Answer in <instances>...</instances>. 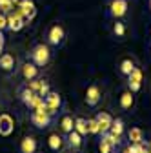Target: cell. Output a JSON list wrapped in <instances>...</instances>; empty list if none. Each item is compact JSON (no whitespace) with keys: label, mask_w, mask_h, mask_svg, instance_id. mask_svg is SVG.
<instances>
[{"label":"cell","mask_w":151,"mask_h":153,"mask_svg":"<svg viewBox=\"0 0 151 153\" xmlns=\"http://www.w3.org/2000/svg\"><path fill=\"white\" fill-rule=\"evenodd\" d=\"M49 59H51V51H49V48L46 44H36L33 48V51H31V60L38 66V68L46 66L49 62Z\"/></svg>","instance_id":"cell-1"},{"label":"cell","mask_w":151,"mask_h":153,"mask_svg":"<svg viewBox=\"0 0 151 153\" xmlns=\"http://www.w3.org/2000/svg\"><path fill=\"white\" fill-rule=\"evenodd\" d=\"M118 144H120L118 137H115L111 131H106V133H102V139L98 142V151L100 153H113V151H117Z\"/></svg>","instance_id":"cell-2"},{"label":"cell","mask_w":151,"mask_h":153,"mask_svg":"<svg viewBox=\"0 0 151 153\" xmlns=\"http://www.w3.org/2000/svg\"><path fill=\"white\" fill-rule=\"evenodd\" d=\"M31 124L35 128H49L51 124V115L46 111V109H31Z\"/></svg>","instance_id":"cell-3"},{"label":"cell","mask_w":151,"mask_h":153,"mask_svg":"<svg viewBox=\"0 0 151 153\" xmlns=\"http://www.w3.org/2000/svg\"><path fill=\"white\" fill-rule=\"evenodd\" d=\"M44 106H46V111L49 115L58 113V109L62 106V97H60L58 93H55V91H49L46 97H44Z\"/></svg>","instance_id":"cell-4"},{"label":"cell","mask_w":151,"mask_h":153,"mask_svg":"<svg viewBox=\"0 0 151 153\" xmlns=\"http://www.w3.org/2000/svg\"><path fill=\"white\" fill-rule=\"evenodd\" d=\"M64 38H66V31H64V27L60 24H55V26L49 27V31H47V42L51 46H56V48L62 46L64 44Z\"/></svg>","instance_id":"cell-5"},{"label":"cell","mask_w":151,"mask_h":153,"mask_svg":"<svg viewBox=\"0 0 151 153\" xmlns=\"http://www.w3.org/2000/svg\"><path fill=\"white\" fill-rule=\"evenodd\" d=\"M126 13H127V0H113L109 4L107 15L111 18H122Z\"/></svg>","instance_id":"cell-6"},{"label":"cell","mask_w":151,"mask_h":153,"mask_svg":"<svg viewBox=\"0 0 151 153\" xmlns=\"http://www.w3.org/2000/svg\"><path fill=\"white\" fill-rule=\"evenodd\" d=\"M24 24H26V18L22 16V13L20 11H11V13H7V27L11 29V31H20L22 27H24Z\"/></svg>","instance_id":"cell-7"},{"label":"cell","mask_w":151,"mask_h":153,"mask_svg":"<svg viewBox=\"0 0 151 153\" xmlns=\"http://www.w3.org/2000/svg\"><path fill=\"white\" fill-rule=\"evenodd\" d=\"M142 86V69L140 68H133L131 73L127 75V88L131 93H137Z\"/></svg>","instance_id":"cell-8"},{"label":"cell","mask_w":151,"mask_h":153,"mask_svg":"<svg viewBox=\"0 0 151 153\" xmlns=\"http://www.w3.org/2000/svg\"><path fill=\"white\" fill-rule=\"evenodd\" d=\"M100 99H102V91H100V88L98 86H89L87 88V91H86V102H87V106L89 108H95L98 102H100Z\"/></svg>","instance_id":"cell-9"},{"label":"cell","mask_w":151,"mask_h":153,"mask_svg":"<svg viewBox=\"0 0 151 153\" xmlns=\"http://www.w3.org/2000/svg\"><path fill=\"white\" fill-rule=\"evenodd\" d=\"M13 128H15V122H13V119L9 117V115L7 113L0 115V135H2V137H9L13 133Z\"/></svg>","instance_id":"cell-10"},{"label":"cell","mask_w":151,"mask_h":153,"mask_svg":"<svg viewBox=\"0 0 151 153\" xmlns=\"http://www.w3.org/2000/svg\"><path fill=\"white\" fill-rule=\"evenodd\" d=\"M18 11L22 13V16L26 18V20H31V18H35V15H36L33 0H20V4H18Z\"/></svg>","instance_id":"cell-11"},{"label":"cell","mask_w":151,"mask_h":153,"mask_svg":"<svg viewBox=\"0 0 151 153\" xmlns=\"http://www.w3.org/2000/svg\"><path fill=\"white\" fill-rule=\"evenodd\" d=\"M97 122H98V131L100 133H106V131H109V128H111V122H113V117L107 113V111H100L98 115H97Z\"/></svg>","instance_id":"cell-12"},{"label":"cell","mask_w":151,"mask_h":153,"mask_svg":"<svg viewBox=\"0 0 151 153\" xmlns=\"http://www.w3.org/2000/svg\"><path fill=\"white\" fill-rule=\"evenodd\" d=\"M0 69L7 71V73L15 69V56L11 53H2L0 55Z\"/></svg>","instance_id":"cell-13"},{"label":"cell","mask_w":151,"mask_h":153,"mask_svg":"<svg viewBox=\"0 0 151 153\" xmlns=\"http://www.w3.org/2000/svg\"><path fill=\"white\" fill-rule=\"evenodd\" d=\"M22 75L26 80H31V79H36V75H38V66L35 62H26L22 66Z\"/></svg>","instance_id":"cell-14"},{"label":"cell","mask_w":151,"mask_h":153,"mask_svg":"<svg viewBox=\"0 0 151 153\" xmlns=\"http://www.w3.org/2000/svg\"><path fill=\"white\" fill-rule=\"evenodd\" d=\"M127 139H129V144H142L144 142V133H142L140 128L133 126L127 131Z\"/></svg>","instance_id":"cell-15"},{"label":"cell","mask_w":151,"mask_h":153,"mask_svg":"<svg viewBox=\"0 0 151 153\" xmlns=\"http://www.w3.org/2000/svg\"><path fill=\"white\" fill-rule=\"evenodd\" d=\"M67 144H69V148L73 149V151H77L80 146H82V135L78 131H71V133H67Z\"/></svg>","instance_id":"cell-16"},{"label":"cell","mask_w":151,"mask_h":153,"mask_svg":"<svg viewBox=\"0 0 151 153\" xmlns=\"http://www.w3.org/2000/svg\"><path fill=\"white\" fill-rule=\"evenodd\" d=\"M36 151V140L33 137H24L20 142V153H35Z\"/></svg>","instance_id":"cell-17"},{"label":"cell","mask_w":151,"mask_h":153,"mask_svg":"<svg viewBox=\"0 0 151 153\" xmlns=\"http://www.w3.org/2000/svg\"><path fill=\"white\" fill-rule=\"evenodd\" d=\"M60 129H62V133H66V135L75 129V120H73L71 115H64V117H62V120H60Z\"/></svg>","instance_id":"cell-18"},{"label":"cell","mask_w":151,"mask_h":153,"mask_svg":"<svg viewBox=\"0 0 151 153\" xmlns=\"http://www.w3.org/2000/svg\"><path fill=\"white\" fill-rule=\"evenodd\" d=\"M120 108L122 109H131L133 108V93L131 91H124L120 95Z\"/></svg>","instance_id":"cell-19"},{"label":"cell","mask_w":151,"mask_h":153,"mask_svg":"<svg viewBox=\"0 0 151 153\" xmlns=\"http://www.w3.org/2000/svg\"><path fill=\"white\" fill-rule=\"evenodd\" d=\"M109 131H111L115 137H118V139H120V137H122V133H124V122H122V119H113Z\"/></svg>","instance_id":"cell-20"},{"label":"cell","mask_w":151,"mask_h":153,"mask_svg":"<svg viewBox=\"0 0 151 153\" xmlns=\"http://www.w3.org/2000/svg\"><path fill=\"white\" fill-rule=\"evenodd\" d=\"M49 148H51V151H58L62 146H64V142H62V137L58 135V133H53V135H49Z\"/></svg>","instance_id":"cell-21"},{"label":"cell","mask_w":151,"mask_h":153,"mask_svg":"<svg viewBox=\"0 0 151 153\" xmlns=\"http://www.w3.org/2000/svg\"><path fill=\"white\" fill-rule=\"evenodd\" d=\"M75 131H78L82 137H86L87 133H89V129H87V120H86V119H82V117L75 119Z\"/></svg>","instance_id":"cell-22"},{"label":"cell","mask_w":151,"mask_h":153,"mask_svg":"<svg viewBox=\"0 0 151 153\" xmlns=\"http://www.w3.org/2000/svg\"><path fill=\"white\" fill-rule=\"evenodd\" d=\"M16 2H18V0H0V11H2L4 15L11 13Z\"/></svg>","instance_id":"cell-23"},{"label":"cell","mask_w":151,"mask_h":153,"mask_svg":"<svg viewBox=\"0 0 151 153\" xmlns=\"http://www.w3.org/2000/svg\"><path fill=\"white\" fill-rule=\"evenodd\" d=\"M133 68H135V64H133V60H131V59H126V60H122V64H120V71H122L124 75H129Z\"/></svg>","instance_id":"cell-24"},{"label":"cell","mask_w":151,"mask_h":153,"mask_svg":"<svg viewBox=\"0 0 151 153\" xmlns=\"http://www.w3.org/2000/svg\"><path fill=\"white\" fill-rule=\"evenodd\" d=\"M113 33H115V36H124L126 35V26L117 20L115 24H113Z\"/></svg>","instance_id":"cell-25"},{"label":"cell","mask_w":151,"mask_h":153,"mask_svg":"<svg viewBox=\"0 0 151 153\" xmlns=\"http://www.w3.org/2000/svg\"><path fill=\"white\" fill-rule=\"evenodd\" d=\"M87 129H89V133H100V131H98V122H97V119H89V120H87Z\"/></svg>","instance_id":"cell-26"},{"label":"cell","mask_w":151,"mask_h":153,"mask_svg":"<svg viewBox=\"0 0 151 153\" xmlns=\"http://www.w3.org/2000/svg\"><path fill=\"white\" fill-rule=\"evenodd\" d=\"M51 89H49V84L46 82V80H42V84H40V89H38V95L40 97H46V95L49 93Z\"/></svg>","instance_id":"cell-27"},{"label":"cell","mask_w":151,"mask_h":153,"mask_svg":"<svg viewBox=\"0 0 151 153\" xmlns=\"http://www.w3.org/2000/svg\"><path fill=\"white\" fill-rule=\"evenodd\" d=\"M6 27H7V16H6L2 11H0V31L6 29Z\"/></svg>","instance_id":"cell-28"},{"label":"cell","mask_w":151,"mask_h":153,"mask_svg":"<svg viewBox=\"0 0 151 153\" xmlns=\"http://www.w3.org/2000/svg\"><path fill=\"white\" fill-rule=\"evenodd\" d=\"M2 49H4V35L0 31V53H2Z\"/></svg>","instance_id":"cell-29"},{"label":"cell","mask_w":151,"mask_h":153,"mask_svg":"<svg viewBox=\"0 0 151 153\" xmlns=\"http://www.w3.org/2000/svg\"><path fill=\"white\" fill-rule=\"evenodd\" d=\"M147 153H151V140L147 142Z\"/></svg>","instance_id":"cell-30"},{"label":"cell","mask_w":151,"mask_h":153,"mask_svg":"<svg viewBox=\"0 0 151 153\" xmlns=\"http://www.w3.org/2000/svg\"><path fill=\"white\" fill-rule=\"evenodd\" d=\"M149 7H151V0H149Z\"/></svg>","instance_id":"cell-31"},{"label":"cell","mask_w":151,"mask_h":153,"mask_svg":"<svg viewBox=\"0 0 151 153\" xmlns=\"http://www.w3.org/2000/svg\"><path fill=\"white\" fill-rule=\"evenodd\" d=\"M113 153H117V151H113Z\"/></svg>","instance_id":"cell-32"}]
</instances>
